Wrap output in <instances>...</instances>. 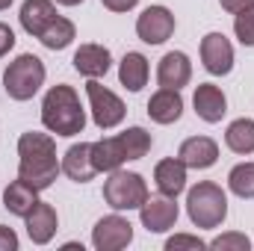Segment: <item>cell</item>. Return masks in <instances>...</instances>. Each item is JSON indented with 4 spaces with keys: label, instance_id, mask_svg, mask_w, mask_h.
<instances>
[{
    "label": "cell",
    "instance_id": "14",
    "mask_svg": "<svg viewBox=\"0 0 254 251\" xmlns=\"http://www.w3.org/2000/svg\"><path fill=\"white\" fill-rule=\"evenodd\" d=\"M192 80V63L184 51H169L157 63V83L163 89H184Z\"/></svg>",
    "mask_w": 254,
    "mask_h": 251
},
{
    "label": "cell",
    "instance_id": "11",
    "mask_svg": "<svg viewBox=\"0 0 254 251\" xmlns=\"http://www.w3.org/2000/svg\"><path fill=\"white\" fill-rule=\"evenodd\" d=\"M192 107H195V116L201 122L219 125L225 119V113H228V98L216 83H198V89L192 95Z\"/></svg>",
    "mask_w": 254,
    "mask_h": 251
},
{
    "label": "cell",
    "instance_id": "10",
    "mask_svg": "<svg viewBox=\"0 0 254 251\" xmlns=\"http://www.w3.org/2000/svg\"><path fill=\"white\" fill-rule=\"evenodd\" d=\"M201 65L213 77H225L234 71V45L225 39V33H207L201 39Z\"/></svg>",
    "mask_w": 254,
    "mask_h": 251
},
{
    "label": "cell",
    "instance_id": "25",
    "mask_svg": "<svg viewBox=\"0 0 254 251\" xmlns=\"http://www.w3.org/2000/svg\"><path fill=\"white\" fill-rule=\"evenodd\" d=\"M228 189L243 201L254 198V163H237L228 172Z\"/></svg>",
    "mask_w": 254,
    "mask_h": 251
},
{
    "label": "cell",
    "instance_id": "35",
    "mask_svg": "<svg viewBox=\"0 0 254 251\" xmlns=\"http://www.w3.org/2000/svg\"><path fill=\"white\" fill-rule=\"evenodd\" d=\"M9 6H12V0H0V12H3V9H9Z\"/></svg>",
    "mask_w": 254,
    "mask_h": 251
},
{
    "label": "cell",
    "instance_id": "15",
    "mask_svg": "<svg viewBox=\"0 0 254 251\" xmlns=\"http://www.w3.org/2000/svg\"><path fill=\"white\" fill-rule=\"evenodd\" d=\"M71 63H74V71L77 74H83L89 80H101V77H107V71L113 65V57H110V51L104 45L89 42V45H80L74 51V60Z\"/></svg>",
    "mask_w": 254,
    "mask_h": 251
},
{
    "label": "cell",
    "instance_id": "27",
    "mask_svg": "<svg viewBox=\"0 0 254 251\" xmlns=\"http://www.w3.org/2000/svg\"><path fill=\"white\" fill-rule=\"evenodd\" d=\"M234 33H237L240 45L254 48V6H246L243 12L234 15Z\"/></svg>",
    "mask_w": 254,
    "mask_h": 251
},
{
    "label": "cell",
    "instance_id": "19",
    "mask_svg": "<svg viewBox=\"0 0 254 251\" xmlns=\"http://www.w3.org/2000/svg\"><path fill=\"white\" fill-rule=\"evenodd\" d=\"M57 15H60V12H57L54 0H24V3H21V12H18L24 33L33 36V39H39L42 30H45Z\"/></svg>",
    "mask_w": 254,
    "mask_h": 251
},
{
    "label": "cell",
    "instance_id": "24",
    "mask_svg": "<svg viewBox=\"0 0 254 251\" xmlns=\"http://www.w3.org/2000/svg\"><path fill=\"white\" fill-rule=\"evenodd\" d=\"M225 145L240 154V157H249L254 154V119H237L231 122L225 130Z\"/></svg>",
    "mask_w": 254,
    "mask_h": 251
},
{
    "label": "cell",
    "instance_id": "12",
    "mask_svg": "<svg viewBox=\"0 0 254 251\" xmlns=\"http://www.w3.org/2000/svg\"><path fill=\"white\" fill-rule=\"evenodd\" d=\"M178 157L184 160L187 169L204 172V169L216 166V160H219V145H216V139H210V136H190V139L181 142Z\"/></svg>",
    "mask_w": 254,
    "mask_h": 251
},
{
    "label": "cell",
    "instance_id": "4",
    "mask_svg": "<svg viewBox=\"0 0 254 251\" xmlns=\"http://www.w3.org/2000/svg\"><path fill=\"white\" fill-rule=\"evenodd\" d=\"M45 77H48V68L39 57L33 54H21L18 60L6 65L3 71V89L12 101H30L42 86H45Z\"/></svg>",
    "mask_w": 254,
    "mask_h": 251
},
{
    "label": "cell",
    "instance_id": "31",
    "mask_svg": "<svg viewBox=\"0 0 254 251\" xmlns=\"http://www.w3.org/2000/svg\"><path fill=\"white\" fill-rule=\"evenodd\" d=\"M0 251H18V234L6 225H0Z\"/></svg>",
    "mask_w": 254,
    "mask_h": 251
},
{
    "label": "cell",
    "instance_id": "5",
    "mask_svg": "<svg viewBox=\"0 0 254 251\" xmlns=\"http://www.w3.org/2000/svg\"><path fill=\"white\" fill-rule=\"evenodd\" d=\"M104 201L122 213V210H139L148 201V184L139 172H110L107 184H104Z\"/></svg>",
    "mask_w": 254,
    "mask_h": 251
},
{
    "label": "cell",
    "instance_id": "29",
    "mask_svg": "<svg viewBox=\"0 0 254 251\" xmlns=\"http://www.w3.org/2000/svg\"><path fill=\"white\" fill-rule=\"evenodd\" d=\"M181 249H192V251H204L207 243L198 240V237H190V234H175L172 240H166V251H181Z\"/></svg>",
    "mask_w": 254,
    "mask_h": 251
},
{
    "label": "cell",
    "instance_id": "33",
    "mask_svg": "<svg viewBox=\"0 0 254 251\" xmlns=\"http://www.w3.org/2000/svg\"><path fill=\"white\" fill-rule=\"evenodd\" d=\"M219 3H222V9H225V12H231V15L243 12L246 6H254V0H219Z\"/></svg>",
    "mask_w": 254,
    "mask_h": 251
},
{
    "label": "cell",
    "instance_id": "9",
    "mask_svg": "<svg viewBox=\"0 0 254 251\" xmlns=\"http://www.w3.org/2000/svg\"><path fill=\"white\" fill-rule=\"evenodd\" d=\"M130 243H133V225L119 213L98 219V225L92 228V246L98 251H122Z\"/></svg>",
    "mask_w": 254,
    "mask_h": 251
},
{
    "label": "cell",
    "instance_id": "17",
    "mask_svg": "<svg viewBox=\"0 0 254 251\" xmlns=\"http://www.w3.org/2000/svg\"><path fill=\"white\" fill-rule=\"evenodd\" d=\"M60 163H63V175L71 178L74 184H89V181L98 175V169H95V163H92V142L71 145Z\"/></svg>",
    "mask_w": 254,
    "mask_h": 251
},
{
    "label": "cell",
    "instance_id": "32",
    "mask_svg": "<svg viewBox=\"0 0 254 251\" xmlns=\"http://www.w3.org/2000/svg\"><path fill=\"white\" fill-rule=\"evenodd\" d=\"M110 12H130V9H136L139 6V0H101Z\"/></svg>",
    "mask_w": 254,
    "mask_h": 251
},
{
    "label": "cell",
    "instance_id": "30",
    "mask_svg": "<svg viewBox=\"0 0 254 251\" xmlns=\"http://www.w3.org/2000/svg\"><path fill=\"white\" fill-rule=\"evenodd\" d=\"M12 48H15V33H12V27H9V24H3V21H0V60H3Z\"/></svg>",
    "mask_w": 254,
    "mask_h": 251
},
{
    "label": "cell",
    "instance_id": "23",
    "mask_svg": "<svg viewBox=\"0 0 254 251\" xmlns=\"http://www.w3.org/2000/svg\"><path fill=\"white\" fill-rule=\"evenodd\" d=\"M74 39H77V27H74V21H68L63 15H57V18L42 30V36H39V42H42L48 51H65Z\"/></svg>",
    "mask_w": 254,
    "mask_h": 251
},
{
    "label": "cell",
    "instance_id": "3",
    "mask_svg": "<svg viewBox=\"0 0 254 251\" xmlns=\"http://www.w3.org/2000/svg\"><path fill=\"white\" fill-rule=\"evenodd\" d=\"M187 216L195 228L213 231L228 219V195L213 181H201L187 192Z\"/></svg>",
    "mask_w": 254,
    "mask_h": 251
},
{
    "label": "cell",
    "instance_id": "16",
    "mask_svg": "<svg viewBox=\"0 0 254 251\" xmlns=\"http://www.w3.org/2000/svg\"><path fill=\"white\" fill-rule=\"evenodd\" d=\"M184 116V98H181V89H163L151 95L148 101V119L154 125H175L181 122Z\"/></svg>",
    "mask_w": 254,
    "mask_h": 251
},
{
    "label": "cell",
    "instance_id": "2",
    "mask_svg": "<svg viewBox=\"0 0 254 251\" xmlns=\"http://www.w3.org/2000/svg\"><path fill=\"white\" fill-rule=\"evenodd\" d=\"M42 125L57 136H77L86 127V110L74 86H51L42 101Z\"/></svg>",
    "mask_w": 254,
    "mask_h": 251
},
{
    "label": "cell",
    "instance_id": "20",
    "mask_svg": "<svg viewBox=\"0 0 254 251\" xmlns=\"http://www.w3.org/2000/svg\"><path fill=\"white\" fill-rule=\"evenodd\" d=\"M92 163L98 172H116L127 163V154H125V145L119 136H104L98 142H92Z\"/></svg>",
    "mask_w": 254,
    "mask_h": 251
},
{
    "label": "cell",
    "instance_id": "1",
    "mask_svg": "<svg viewBox=\"0 0 254 251\" xmlns=\"http://www.w3.org/2000/svg\"><path fill=\"white\" fill-rule=\"evenodd\" d=\"M18 178L27 181L39 192L54 187V181L63 172V163L57 160V142L51 133H21L18 139Z\"/></svg>",
    "mask_w": 254,
    "mask_h": 251
},
{
    "label": "cell",
    "instance_id": "18",
    "mask_svg": "<svg viewBox=\"0 0 254 251\" xmlns=\"http://www.w3.org/2000/svg\"><path fill=\"white\" fill-rule=\"evenodd\" d=\"M154 184L163 195L178 198L187 189V166L181 157H166L154 166Z\"/></svg>",
    "mask_w": 254,
    "mask_h": 251
},
{
    "label": "cell",
    "instance_id": "8",
    "mask_svg": "<svg viewBox=\"0 0 254 251\" xmlns=\"http://www.w3.org/2000/svg\"><path fill=\"white\" fill-rule=\"evenodd\" d=\"M178 216H181V210H178L175 198H169L163 192L160 195H148V201L139 207V222H142V228L148 234H166V231H172L178 225Z\"/></svg>",
    "mask_w": 254,
    "mask_h": 251
},
{
    "label": "cell",
    "instance_id": "7",
    "mask_svg": "<svg viewBox=\"0 0 254 251\" xmlns=\"http://www.w3.org/2000/svg\"><path fill=\"white\" fill-rule=\"evenodd\" d=\"M175 15L169 6H148L142 9V15L136 18V36L145 42V45H163L175 36Z\"/></svg>",
    "mask_w": 254,
    "mask_h": 251
},
{
    "label": "cell",
    "instance_id": "21",
    "mask_svg": "<svg viewBox=\"0 0 254 251\" xmlns=\"http://www.w3.org/2000/svg\"><path fill=\"white\" fill-rule=\"evenodd\" d=\"M148 77H151V65L148 60L139 54V51H130L125 54V60L119 65V80L127 92H142L148 86Z\"/></svg>",
    "mask_w": 254,
    "mask_h": 251
},
{
    "label": "cell",
    "instance_id": "26",
    "mask_svg": "<svg viewBox=\"0 0 254 251\" xmlns=\"http://www.w3.org/2000/svg\"><path fill=\"white\" fill-rule=\"evenodd\" d=\"M119 139L125 145L127 160H142L151 151V145H154V139H151V133L145 127H127L125 133H119Z\"/></svg>",
    "mask_w": 254,
    "mask_h": 251
},
{
    "label": "cell",
    "instance_id": "34",
    "mask_svg": "<svg viewBox=\"0 0 254 251\" xmlns=\"http://www.w3.org/2000/svg\"><path fill=\"white\" fill-rule=\"evenodd\" d=\"M57 3H60V6H80L83 0H57Z\"/></svg>",
    "mask_w": 254,
    "mask_h": 251
},
{
    "label": "cell",
    "instance_id": "22",
    "mask_svg": "<svg viewBox=\"0 0 254 251\" xmlns=\"http://www.w3.org/2000/svg\"><path fill=\"white\" fill-rule=\"evenodd\" d=\"M39 204V189L36 187H30L27 181H12L9 187H6V192H3V207L12 213V216H27L33 207Z\"/></svg>",
    "mask_w": 254,
    "mask_h": 251
},
{
    "label": "cell",
    "instance_id": "13",
    "mask_svg": "<svg viewBox=\"0 0 254 251\" xmlns=\"http://www.w3.org/2000/svg\"><path fill=\"white\" fill-rule=\"evenodd\" d=\"M24 222H27V237H30L36 246H48V243L57 237V228H60V216H57L54 204H48V201H39V204L24 216Z\"/></svg>",
    "mask_w": 254,
    "mask_h": 251
},
{
    "label": "cell",
    "instance_id": "28",
    "mask_svg": "<svg viewBox=\"0 0 254 251\" xmlns=\"http://www.w3.org/2000/svg\"><path fill=\"white\" fill-rule=\"evenodd\" d=\"M207 249H213V251H249L252 249V240L246 234H240V231H231V234H222L213 243H207Z\"/></svg>",
    "mask_w": 254,
    "mask_h": 251
},
{
    "label": "cell",
    "instance_id": "6",
    "mask_svg": "<svg viewBox=\"0 0 254 251\" xmlns=\"http://www.w3.org/2000/svg\"><path fill=\"white\" fill-rule=\"evenodd\" d=\"M86 95H89L92 122L101 127V130H113V127H119L125 122V116H127L125 101H122L116 92H110L104 83L89 80V83H86Z\"/></svg>",
    "mask_w": 254,
    "mask_h": 251
}]
</instances>
